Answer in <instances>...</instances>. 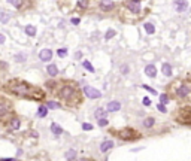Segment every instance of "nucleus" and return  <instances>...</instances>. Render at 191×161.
I'll return each instance as SVG.
<instances>
[{"instance_id":"obj_13","label":"nucleus","mask_w":191,"mask_h":161,"mask_svg":"<svg viewBox=\"0 0 191 161\" xmlns=\"http://www.w3.org/2000/svg\"><path fill=\"white\" fill-rule=\"evenodd\" d=\"M112 148H114V142H112V140H104V142L100 145V151H102L103 154L107 152L109 149H112Z\"/></svg>"},{"instance_id":"obj_3","label":"nucleus","mask_w":191,"mask_h":161,"mask_svg":"<svg viewBox=\"0 0 191 161\" xmlns=\"http://www.w3.org/2000/svg\"><path fill=\"white\" fill-rule=\"evenodd\" d=\"M82 91H84L85 97H88V99H100L102 97V92L99 89L93 88V87H84Z\"/></svg>"},{"instance_id":"obj_24","label":"nucleus","mask_w":191,"mask_h":161,"mask_svg":"<svg viewBox=\"0 0 191 161\" xmlns=\"http://www.w3.org/2000/svg\"><path fill=\"white\" fill-rule=\"evenodd\" d=\"M45 106L48 107V109H60V106H61V105H60L58 102H54V100H49V102H48V103H46Z\"/></svg>"},{"instance_id":"obj_5","label":"nucleus","mask_w":191,"mask_h":161,"mask_svg":"<svg viewBox=\"0 0 191 161\" xmlns=\"http://www.w3.org/2000/svg\"><path fill=\"white\" fill-rule=\"evenodd\" d=\"M52 58V51L51 49H42L40 52H39V60L40 61H45V63H48V61H51Z\"/></svg>"},{"instance_id":"obj_42","label":"nucleus","mask_w":191,"mask_h":161,"mask_svg":"<svg viewBox=\"0 0 191 161\" xmlns=\"http://www.w3.org/2000/svg\"><path fill=\"white\" fill-rule=\"evenodd\" d=\"M79 161H88V160H85V158H84V160H79Z\"/></svg>"},{"instance_id":"obj_26","label":"nucleus","mask_w":191,"mask_h":161,"mask_svg":"<svg viewBox=\"0 0 191 161\" xmlns=\"http://www.w3.org/2000/svg\"><path fill=\"white\" fill-rule=\"evenodd\" d=\"M154 122H155L154 118H146V119L143 121V127H145V128H151V127L154 125Z\"/></svg>"},{"instance_id":"obj_30","label":"nucleus","mask_w":191,"mask_h":161,"mask_svg":"<svg viewBox=\"0 0 191 161\" xmlns=\"http://www.w3.org/2000/svg\"><path fill=\"white\" fill-rule=\"evenodd\" d=\"M107 124H109V122H107V118H100V119H99V127H106Z\"/></svg>"},{"instance_id":"obj_35","label":"nucleus","mask_w":191,"mask_h":161,"mask_svg":"<svg viewBox=\"0 0 191 161\" xmlns=\"http://www.w3.org/2000/svg\"><path fill=\"white\" fill-rule=\"evenodd\" d=\"M142 103H143L145 106H149V105H151V100H149L148 97H143V100H142Z\"/></svg>"},{"instance_id":"obj_22","label":"nucleus","mask_w":191,"mask_h":161,"mask_svg":"<svg viewBox=\"0 0 191 161\" xmlns=\"http://www.w3.org/2000/svg\"><path fill=\"white\" fill-rule=\"evenodd\" d=\"M64 157H66V160H75V158H76V151H75V149H69V151H66Z\"/></svg>"},{"instance_id":"obj_34","label":"nucleus","mask_w":191,"mask_h":161,"mask_svg":"<svg viewBox=\"0 0 191 161\" xmlns=\"http://www.w3.org/2000/svg\"><path fill=\"white\" fill-rule=\"evenodd\" d=\"M121 73L122 75H127V73H128V66H127V64L121 66Z\"/></svg>"},{"instance_id":"obj_18","label":"nucleus","mask_w":191,"mask_h":161,"mask_svg":"<svg viewBox=\"0 0 191 161\" xmlns=\"http://www.w3.org/2000/svg\"><path fill=\"white\" fill-rule=\"evenodd\" d=\"M11 128H12V130H19V128H21V121H19V118L14 116V118L11 119Z\"/></svg>"},{"instance_id":"obj_37","label":"nucleus","mask_w":191,"mask_h":161,"mask_svg":"<svg viewBox=\"0 0 191 161\" xmlns=\"http://www.w3.org/2000/svg\"><path fill=\"white\" fill-rule=\"evenodd\" d=\"M157 107H158V110H160V112H163V113L166 112V106H164V105H161V103H160Z\"/></svg>"},{"instance_id":"obj_32","label":"nucleus","mask_w":191,"mask_h":161,"mask_svg":"<svg viewBox=\"0 0 191 161\" xmlns=\"http://www.w3.org/2000/svg\"><path fill=\"white\" fill-rule=\"evenodd\" d=\"M93 128H94V127L91 124H88V122H84V124H82V130H85V131H90V130H93Z\"/></svg>"},{"instance_id":"obj_14","label":"nucleus","mask_w":191,"mask_h":161,"mask_svg":"<svg viewBox=\"0 0 191 161\" xmlns=\"http://www.w3.org/2000/svg\"><path fill=\"white\" fill-rule=\"evenodd\" d=\"M48 110H49V109L45 106V105H40L39 109H37V116H39V118H45V116L48 115Z\"/></svg>"},{"instance_id":"obj_40","label":"nucleus","mask_w":191,"mask_h":161,"mask_svg":"<svg viewBox=\"0 0 191 161\" xmlns=\"http://www.w3.org/2000/svg\"><path fill=\"white\" fill-rule=\"evenodd\" d=\"M5 40H6V39H5V36L0 33V45H2V43H5Z\"/></svg>"},{"instance_id":"obj_8","label":"nucleus","mask_w":191,"mask_h":161,"mask_svg":"<svg viewBox=\"0 0 191 161\" xmlns=\"http://www.w3.org/2000/svg\"><path fill=\"white\" fill-rule=\"evenodd\" d=\"M175 8H176V11L178 12H184L187 8H188V3H187V0H175Z\"/></svg>"},{"instance_id":"obj_39","label":"nucleus","mask_w":191,"mask_h":161,"mask_svg":"<svg viewBox=\"0 0 191 161\" xmlns=\"http://www.w3.org/2000/svg\"><path fill=\"white\" fill-rule=\"evenodd\" d=\"M75 58H76V60H81V58H82V52H81V51H78V52L75 54Z\"/></svg>"},{"instance_id":"obj_7","label":"nucleus","mask_w":191,"mask_h":161,"mask_svg":"<svg viewBox=\"0 0 191 161\" xmlns=\"http://www.w3.org/2000/svg\"><path fill=\"white\" fill-rule=\"evenodd\" d=\"M121 109V103L120 102H109L107 105H106V112H118Z\"/></svg>"},{"instance_id":"obj_19","label":"nucleus","mask_w":191,"mask_h":161,"mask_svg":"<svg viewBox=\"0 0 191 161\" xmlns=\"http://www.w3.org/2000/svg\"><path fill=\"white\" fill-rule=\"evenodd\" d=\"M145 30H146V33L148 35H154L155 33V27H154V24H151V22H145Z\"/></svg>"},{"instance_id":"obj_15","label":"nucleus","mask_w":191,"mask_h":161,"mask_svg":"<svg viewBox=\"0 0 191 161\" xmlns=\"http://www.w3.org/2000/svg\"><path fill=\"white\" fill-rule=\"evenodd\" d=\"M94 116H96L97 119H100V118H106V116H107V112H106V109L97 107V109H96V112H94Z\"/></svg>"},{"instance_id":"obj_38","label":"nucleus","mask_w":191,"mask_h":161,"mask_svg":"<svg viewBox=\"0 0 191 161\" xmlns=\"http://www.w3.org/2000/svg\"><path fill=\"white\" fill-rule=\"evenodd\" d=\"M8 3H11V5H14V6H17V8H18V5H19L18 0H8Z\"/></svg>"},{"instance_id":"obj_17","label":"nucleus","mask_w":191,"mask_h":161,"mask_svg":"<svg viewBox=\"0 0 191 161\" xmlns=\"http://www.w3.org/2000/svg\"><path fill=\"white\" fill-rule=\"evenodd\" d=\"M46 73H48L49 76H52V78L57 76V75H58V69H57V66H55V64H49V66L46 67Z\"/></svg>"},{"instance_id":"obj_28","label":"nucleus","mask_w":191,"mask_h":161,"mask_svg":"<svg viewBox=\"0 0 191 161\" xmlns=\"http://www.w3.org/2000/svg\"><path fill=\"white\" fill-rule=\"evenodd\" d=\"M115 35H117V32H115V30H112V29H109V30L106 32V35H104V39H106V40H107V39H112Z\"/></svg>"},{"instance_id":"obj_36","label":"nucleus","mask_w":191,"mask_h":161,"mask_svg":"<svg viewBox=\"0 0 191 161\" xmlns=\"http://www.w3.org/2000/svg\"><path fill=\"white\" fill-rule=\"evenodd\" d=\"M70 21H72V24H73V25H78V24L81 22V19H79V18H72Z\"/></svg>"},{"instance_id":"obj_25","label":"nucleus","mask_w":191,"mask_h":161,"mask_svg":"<svg viewBox=\"0 0 191 161\" xmlns=\"http://www.w3.org/2000/svg\"><path fill=\"white\" fill-rule=\"evenodd\" d=\"M82 66H84L88 72H91V73H94V72H96V69L93 67V64H91L90 61H87V60H84V61H82Z\"/></svg>"},{"instance_id":"obj_20","label":"nucleus","mask_w":191,"mask_h":161,"mask_svg":"<svg viewBox=\"0 0 191 161\" xmlns=\"http://www.w3.org/2000/svg\"><path fill=\"white\" fill-rule=\"evenodd\" d=\"M161 70H163V73H164L166 76H172V66H170L169 63H164Z\"/></svg>"},{"instance_id":"obj_11","label":"nucleus","mask_w":191,"mask_h":161,"mask_svg":"<svg viewBox=\"0 0 191 161\" xmlns=\"http://www.w3.org/2000/svg\"><path fill=\"white\" fill-rule=\"evenodd\" d=\"M128 9L131 11V12H135V14H138L140 11V3L138 0H131L130 3H128Z\"/></svg>"},{"instance_id":"obj_29","label":"nucleus","mask_w":191,"mask_h":161,"mask_svg":"<svg viewBox=\"0 0 191 161\" xmlns=\"http://www.w3.org/2000/svg\"><path fill=\"white\" fill-rule=\"evenodd\" d=\"M167 102H169V97H167L166 94H161V96H160V103H161V105H167Z\"/></svg>"},{"instance_id":"obj_9","label":"nucleus","mask_w":191,"mask_h":161,"mask_svg":"<svg viewBox=\"0 0 191 161\" xmlns=\"http://www.w3.org/2000/svg\"><path fill=\"white\" fill-rule=\"evenodd\" d=\"M9 110H11V105H9V102H6V100H0V116L6 115Z\"/></svg>"},{"instance_id":"obj_12","label":"nucleus","mask_w":191,"mask_h":161,"mask_svg":"<svg viewBox=\"0 0 191 161\" xmlns=\"http://www.w3.org/2000/svg\"><path fill=\"white\" fill-rule=\"evenodd\" d=\"M176 94H178L179 97H182V99H184V97H188V96H190V88H188L187 85H182L181 88L176 91Z\"/></svg>"},{"instance_id":"obj_1","label":"nucleus","mask_w":191,"mask_h":161,"mask_svg":"<svg viewBox=\"0 0 191 161\" xmlns=\"http://www.w3.org/2000/svg\"><path fill=\"white\" fill-rule=\"evenodd\" d=\"M8 88L18 96H27V97H36L33 92H39V89H35L29 82L21 79H14L12 82H9Z\"/></svg>"},{"instance_id":"obj_31","label":"nucleus","mask_w":191,"mask_h":161,"mask_svg":"<svg viewBox=\"0 0 191 161\" xmlns=\"http://www.w3.org/2000/svg\"><path fill=\"white\" fill-rule=\"evenodd\" d=\"M57 54H58V57H66V55H67V49H66V48H61V49L57 51Z\"/></svg>"},{"instance_id":"obj_4","label":"nucleus","mask_w":191,"mask_h":161,"mask_svg":"<svg viewBox=\"0 0 191 161\" xmlns=\"http://www.w3.org/2000/svg\"><path fill=\"white\" fill-rule=\"evenodd\" d=\"M136 133L133 131V128H122L121 131H118V136H120V139L122 140H131L133 139V136H135Z\"/></svg>"},{"instance_id":"obj_33","label":"nucleus","mask_w":191,"mask_h":161,"mask_svg":"<svg viewBox=\"0 0 191 161\" xmlns=\"http://www.w3.org/2000/svg\"><path fill=\"white\" fill-rule=\"evenodd\" d=\"M142 87H143L145 89H148V91H149L151 94H158V92H157L155 89H154V88H151V87H148V85H142Z\"/></svg>"},{"instance_id":"obj_23","label":"nucleus","mask_w":191,"mask_h":161,"mask_svg":"<svg viewBox=\"0 0 191 161\" xmlns=\"http://www.w3.org/2000/svg\"><path fill=\"white\" fill-rule=\"evenodd\" d=\"M9 19H11V15L8 12H0V22L2 24H6Z\"/></svg>"},{"instance_id":"obj_41","label":"nucleus","mask_w":191,"mask_h":161,"mask_svg":"<svg viewBox=\"0 0 191 161\" xmlns=\"http://www.w3.org/2000/svg\"><path fill=\"white\" fill-rule=\"evenodd\" d=\"M2 161H15V160H12V158H2Z\"/></svg>"},{"instance_id":"obj_10","label":"nucleus","mask_w":191,"mask_h":161,"mask_svg":"<svg viewBox=\"0 0 191 161\" xmlns=\"http://www.w3.org/2000/svg\"><path fill=\"white\" fill-rule=\"evenodd\" d=\"M145 73H146V76H149V78H155L157 76V69L154 64H148L146 67H145Z\"/></svg>"},{"instance_id":"obj_21","label":"nucleus","mask_w":191,"mask_h":161,"mask_svg":"<svg viewBox=\"0 0 191 161\" xmlns=\"http://www.w3.org/2000/svg\"><path fill=\"white\" fill-rule=\"evenodd\" d=\"M24 32L27 33V36H36V27L35 25H26Z\"/></svg>"},{"instance_id":"obj_27","label":"nucleus","mask_w":191,"mask_h":161,"mask_svg":"<svg viewBox=\"0 0 191 161\" xmlns=\"http://www.w3.org/2000/svg\"><path fill=\"white\" fill-rule=\"evenodd\" d=\"M14 60H15L17 63H24V61L27 60V57H26V54H17Z\"/></svg>"},{"instance_id":"obj_6","label":"nucleus","mask_w":191,"mask_h":161,"mask_svg":"<svg viewBox=\"0 0 191 161\" xmlns=\"http://www.w3.org/2000/svg\"><path fill=\"white\" fill-rule=\"evenodd\" d=\"M114 8H115V3H114L112 0H102V2H100V9L104 11V12L112 11Z\"/></svg>"},{"instance_id":"obj_2","label":"nucleus","mask_w":191,"mask_h":161,"mask_svg":"<svg viewBox=\"0 0 191 161\" xmlns=\"http://www.w3.org/2000/svg\"><path fill=\"white\" fill-rule=\"evenodd\" d=\"M58 96L63 99V100H66V102H72V99L76 96V89L75 87H72V85H63L60 91H58Z\"/></svg>"},{"instance_id":"obj_16","label":"nucleus","mask_w":191,"mask_h":161,"mask_svg":"<svg viewBox=\"0 0 191 161\" xmlns=\"http://www.w3.org/2000/svg\"><path fill=\"white\" fill-rule=\"evenodd\" d=\"M51 131L54 134H63L64 133V130H63V127L58 124H55V122H52L51 124Z\"/></svg>"}]
</instances>
